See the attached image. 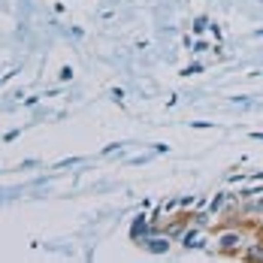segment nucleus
<instances>
[{
  "mask_svg": "<svg viewBox=\"0 0 263 263\" xmlns=\"http://www.w3.org/2000/svg\"><path fill=\"white\" fill-rule=\"evenodd\" d=\"M148 248H152L155 254H160V251H166V248H170V242H166V239H152V242H148Z\"/></svg>",
  "mask_w": 263,
  "mask_h": 263,
  "instance_id": "7ed1b4c3",
  "label": "nucleus"
},
{
  "mask_svg": "<svg viewBox=\"0 0 263 263\" xmlns=\"http://www.w3.org/2000/svg\"><path fill=\"white\" fill-rule=\"evenodd\" d=\"M200 242H203V233H200V230H191V233H184V245H187V248H197Z\"/></svg>",
  "mask_w": 263,
  "mask_h": 263,
  "instance_id": "f03ea898",
  "label": "nucleus"
},
{
  "mask_svg": "<svg viewBox=\"0 0 263 263\" xmlns=\"http://www.w3.org/2000/svg\"><path fill=\"white\" fill-rule=\"evenodd\" d=\"M257 209H260V212H263V200H260V203H257Z\"/></svg>",
  "mask_w": 263,
  "mask_h": 263,
  "instance_id": "20e7f679",
  "label": "nucleus"
},
{
  "mask_svg": "<svg viewBox=\"0 0 263 263\" xmlns=\"http://www.w3.org/2000/svg\"><path fill=\"white\" fill-rule=\"evenodd\" d=\"M239 245H242V236H239V233H227V236H221V251H227V254H233Z\"/></svg>",
  "mask_w": 263,
  "mask_h": 263,
  "instance_id": "f257e3e1",
  "label": "nucleus"
}]
</instances>
